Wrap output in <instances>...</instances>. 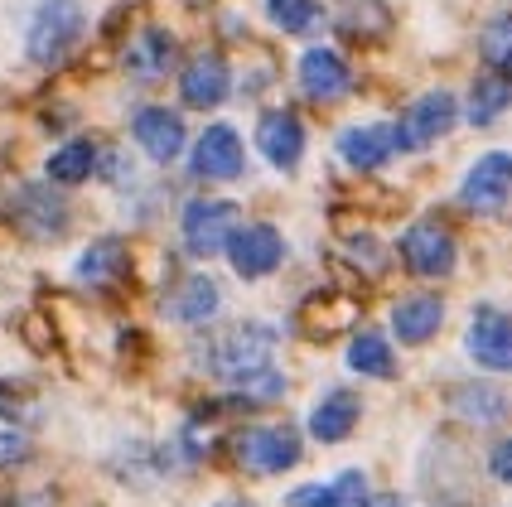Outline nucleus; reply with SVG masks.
Segmentation results:
<instances>
[{
  "instance_id": "f257e3e1",
  "label": "nucleus",
  "mask_w": 512,
  "mask_h": 507,
  "mask_svg": "<svg viewBox=\"0 0 512 507\" xmlns=\"http://www.w3.org/2000/svg\"><path fill=\"white\" fill-rule=\"evenodd\" d=\"M276 343H281V334H276L271 324H261V319H242V324H228V329H218V334L203 343L199 363L208 367L218 382H237V377H247V372L271 367Z\"/></svg>"
},
{
  "instance_id": "f03ea898",
  "label": "nucleus",
  "mask_w": 512,
  "mask_h": 507,
  "mask_svg": "<svg viewBox=\"0 0 512 507\" xmlns=\"http://www.w3.org/2000/svg\"><path fill=\"white\" fill-rule=\"evenodd\" d=\"M83 34H87L83 0H39L25 25V58L34 68H58L83 44Z\"/></svg>"
},
{
  "instance_id": "7ed1b4c3",
  "label": "nucleus",
  "mask_w": 512,
  "mask_h": 507,
  "mask_svg": "<svg viewBox=\"0 0 512 507\" xmlns=\"http://www.w3.org/2000/svg\"><path fill=\"white\" fill-rule=\"evenodd\" d=\"M305 454V440L295 425H252L232 440V459L237 469H247L256 479H276V474H290Z\"/></svg>"
},
{
  "instance_id": "20e7f679",
  "label": "nucleus",
  "mask_w": 512,
  "mask_h": 507,
  "mask_svg": "<svg viewBox=\"0 0 512 507\" xmlns=\"http://www.w3.org/2000/svg\"><path fill=\"white\" fill-rule=\"evenodd\" d=\"M237 223H242V208L232 198L199 194V198H189L184 213H179V242H184V252L194 256V261H208V256H223Z\"/></svg>"
},
{
  "instance_id": "39448f33",
  "label": "nucleus",
  "mask_w": 512,
  "mask_h": 507,
  "mask_svg": "<svg viewBox=\"0 0 512 507\" xmlns=\"http://www.w3.org/2000/svg\"><path fill=\"white\" fill-rule=\"evenodd\" d=\"M397 252H401V266L411 276H421V281H445V276H455L459 266L455 237H450V227L435 223V218H421V223L406 227Z\"/></svg>"
},
{
  "instance_id": "423d86ee",
  "label": "nucleus",
  "mask_w": 512,
  "mask_h": 507,
  "mask_svg": "<svg viewBox=\"0 0 512 507\" xmlns=\"http://www.w3.org/2000/svg\"><path fill=\"white\" fill-rule=\"evenodd\" d=\"M5 213H10V223L20 227L25 237L34 242H58L68 223H73V208H68V198L54 194L49 189V179L44 184H20L10 203H5Z\"/></svg>"
},
{
  "instance_id": "0eeeda50",
  "label": "nucleus",
  "mask_w": 512,
  "mask_h": 507,
  "mask_svg": "<svg viewBox=\"0 0 512 507\" xmlns=\"http://www.w3.org/2000/svg\"><path fill=\"white\" fill-rule=\"evenodd\" d=\"M459 121V102L455 92H445V87H430V92H421L406 112L392 121L397 126V141H401V155H411V150H426V145L445 141L450 131H455Z\"/></svg>"
},
{
  "instance_id": "6e6552de",
  "label": "nucleus",
  "mask_w": 512,
  "mask_h": 507,
  "mask_svg": "<svg viewBox=\"0 0 512 507\" xmlns=\"http://www.w3.org/2000/svg\"><path fill=\"white\" fill-rule=\"evenodd\" d=\"M189 169H194V179H203V184H232L247 169V145H242V136L232 126L213 121L189 145Z\"/></svg>"
},
{
  "instance_id": "1a4fd4ad",
  "label": "nucleus",
  "mask_w": 512,
  "mask_h": 507,
  "mask_svg": "<svg viewBox=\"0 0 512 507\" xmlns=\"http://www.w3.org/2000/svg\"><path fill=\"white\" fill-rule=\"evenodd\" d=\"M508 189H512V155L508 150H484L459 179V203L469 213H479V218H493V213H503Z\"/></svg>"
},
{
  "instance_id": "9d476101",
  "label": "nucleus",
  "mask_w": 512,
  "mask_h": 507,
  "mask_svg": "<svg viewBox=\"0 0 512 507\" xmlns=\"http://www.w3.org/2000/svg\"><path fill=\"white\" fill-rule=\"evenodd\" d=\"M223 256L232 261V271L242 281H266L285 261V237H281V227H271V223H237Z\"/></svg>"
},
{
  "instance_id": "9b49d317",
  "label": "nucleus",
  "mask_w": 512,
  "mask_h": 507,
  "mask_svg": "<svg viewBox=\"0 0 512 507\" xmlns=\"http://www.w3.org/2000/svg\"><path fill=\"white\" fill-rule=\"evenodd\" d=\"M131 136L145 150V160H155V165H174L184 155V145H189L184 116L174 107H141L131 116Z\"/></svg>"
},
{
  "instance_id": "f8f14e48",
  "label": "nucleus",
  "mask_w": 512,
  "mask_h": 507,
  "mask_svg": "<svg viewBox=\"0 0 512 507\" xmlns=\"http://www.w3.org/2000/svg\"><path fill=\"white\" fill-rule=\"evenodd\" d=\"M256 150H261V160L276 174H295L300 160H305V126H300V116L285 112V107L266 112L256 121Z\"/></svg>"
},
{
  "instance_id": "ddd939ff",
  "label": "nucleus",
  "mask_w": 512,
  "mask_h": 507,
  "mask_svg": "<svg viewBox=\"0 0 512 507\" xmlns=\"http://www.w3.org/2000/svg\"><path fill=\"white\" fill-rule=\"evenodd\" d=\"M464 353L474 358L488 372H508L512 367V329H508V314L498 305H479L469 329H464Z\"/></svg>"
},
{
  "instance_id": "4468645a",
  "label": "nucleus",
  "mask_w": 512,
  "mask_h": 507,
  "mask_svg": "<svg viewBox=\"0 0 512 507\" xmlns=\"http://www.w3.org/2000/svg\"><path fill=\"white\" fill-rule=\"evenodd\" d=\"M232 92V68L223 54H194L184 63V73H179V97H184V107H194V112H213V107H223Z\"/></svg>"
},
{
  "instance_id": "2eb2a0df",
  "label": "nucleus",
  "mask_w": 512,
  "mask_h": 507,
  "mask_svg": "<svg viewBox=\"0 0 512 507\" xmlns=\"http://www.w3.org/2000/svg\"><path fill=\"white\" fill-rule=\"evenodd\" d=\"M339 160L348 169H382L387 160L401 155V141H397V126L392 121H368V126H348L339 131Z\"/></svg>"
},
{
  "instance_id": "dca6fc26",
  "label": "nucleus",
  "mask_w": 512,
  "mask_h": 507,
  "mask_svg": "<svg viewBox=\"0 0 512 507\" xmlns=\"http://www.w3.org/2000/svg\"><path fill=\"white\" fill-rule=\"evenodd\" d=\"M295 73H300L305 97H310V102H319V107L343 102V97L353 92V68H348V63H343L334 49H305Z\"/></svg>"
},
{
  "instance_id": "f3484780",
  "label": "nucleus",
  "mask_w": 512,
  "mask_h": 507,
  "mask_svg": "<svg viewBox=\"0 0 512 507\" xmlns=\"http://www.w3.org/2000/svg\"><path fill=\"white\" fill-rule=\"evenodd\" d=\"M174 54H179V44H174L170 29L150 25V29H141V34L126 44V54H121V73H126L131 83H160V78L174 68Z\"/></svg>"
},
{
  "instance_id": "a211bd4d",
  "label": "nucleus",
  "mask_w": 512,
  "mask_h": 507,
  "mask_svg": "<svg viewBox=\"0 0 512 507\" xmlns=\"http://www.w3.org/2000/svg\"><path fill=\"white\" fill-rule=\"evenodd\" d=\"M363 421V396L353 387H334L310 406V435L319 445H343Z\"/></svg>"
},
{
  "instance_id": "6ab92c4d",
  "label": "nucleus",
  "mask_w": 512,
  "mask_h": 507,
  "mask_svg": "<svg viewBox=\"0 0 512 507\" xmlns=\"http://www.w3.org/2000/svg\"><path fill=\"white\" fill-rule=\"evenodd\" d=\"M218 310H223V285L208 271L184 276L165 295V319H174V324H208V319H218Z\"/></svg>"
},
{
  "instance_id": "aec40b11",
  "label": "nucleus",
  "mask_w": 512,
  "mask_h": 507,
  "mask_svg": "<svg viewBox=\"0 0 512 507\" xmlns=\"http://www.w3.org/2000/svg\"><path fill=\"white\" fill-rule=\"evenodd\" d=\"M445 329V300L440 295H401L392 305V338L406 348H421Z\"/></svg>"
},
{
  "instance_id": "412c9836",
  "label": "nucleus",
  "mask_w": 512,
  "mask_h": 507,
  "mask_svg": "<svg viewBox=\"0 0 512 507\" xmlns=\"http://www.w3.org/2000/svg\"><path fill=\"white\" fill-rule=\"evenodd\" d=\"M126 266H131V252H126L121 237H92L83 252H78V261H73V276H78V285H87V290H102V285L121 281Z\"/></svg>"
},
{
  "instance_id": "4be33fe9",
  "label": "nucleus",
  "mask_w": 512,
  "mask_h": 507,
  "mask_svg": "<svg viewBox=\"0 0 512 507\" xmlns=\"http://www.w3.org/2000/svg\"><path fill=\"white\" fill-rule=\"evenodd\" d=\"M343 363H348V372H358V377H397V348L387 343V334L363 329V334L348 338Z\"/></svg>"
},
{
  "instance_id": "5701e85b",
  "label": "nucleus",
  "mask_w": 512,
  "mask_h": 507,
  "mask_svg": "<svg viewBox=\"0 0 512 507\" xmlns=\"http://www.w3.org/2000/svg\"><path fill=\"white\" fill-rule=\"evenodd\" d=\"M97 174V145L87 141V136H78V141H63L44 160V179L49 184H87Z\"/></svg>"
},
{
  "instance_id": "b1692460",
  "label": "nucleus",
  "mask_w": 512,
  "mask_h": 507,
  "mask_svg": "<svg viewBox=\"0 0 512 507\" xmlns=\"http://www.w3.org/2000/svg\"><path fill=\"white\" fill-rule=\"evenodd\" d=\"M450 406H455L464 421H474V425H503V416H508V396H503V387H493V382H469V387H455Z\"/></svg>"
},
{
  "instance_id": "393cba45",
  "label": "nucleus",
  "mask_w": 512,
  "mask_h": 507,
  "mask_svg": "<svg viewBox=\"0 0 512 507\" xmlns=\"http://www.w3.org/2000/svg\"><path fill=\"white\" fill-rule=\"evenodd\" d=\"M508 112V78H503V68H488L484 78H474L469 87V126H498V116Z\"/></svg>"
},
{
  "instance_id": "a878e982",
  "label": "nucleus",
  "mask_w": 512,
  "mask_h": 507,
  "mask_svg": "<svg viewBox=\"0 0 512 507\" xmlns=\"http://www.w3.org/2000/svg\"><path fill=\"white\" fill-rule=\"evenodd\" d=\"M228 387H232V401H242V406H271V401L285 396V372L261 367V372H247V377H237Z\"/></svg>"
},
{
  "instance_id": "bb28decb",
  "label": "nucleus",
  "mask_w": 512,
  "mask_h": 507,
  "mask_svg": "<svg viewBox=\"0 0 512 507\" xmlns=\"http://www.w3.org/2000/svg\"><path fill=\"white\" fill-rule=\"evenodd\" d=\"M319 15V0H266V20L281 34H310Z\"/></svg>"
},
{
  "instance_id": "cd10ccee",
  "label": "nucleus",
  "mask_w": 512,
  "mask_h": 507,
  "mask_svg": "<svg viewBox=\"0 0 512 507\" xmlns=\"http://www.w3.org/2000/svg\"><path fill=\"white\" fill-rule=\"evenodd\" d=\"M324 488H329V507H368V498H372L363 469H343L339 479H329Z\"/></svg>"
},
{
  "instance_id": "c85d7f7f",
  "label": "nucleus",
  "mask_w": 512,
  "mask_h": 507,
  "mask_svg": "<svg viewBox=\"0 0 512 507\" xmlns=\"http://www.w3.org/2000/svg\"><path fill=\"white\" fill-rule=\"evenodd\" d=\"M512 25L508 15H493L484 25V39H479V54L488 58V68H508V54H512Z\"/></svg>"
},
{
  "instance_id": "c756f323",
  "label": "nucleus",
  "mask_w": 512,
  "mask_h": 507,
  "mask_svg": "<svg viewBox=\"0 0 512 507\" xmlns=\"http://www.w3.org/2000/svg\"><path fill=\"white\" fill-rule=\"evenodd\" d=\"M29 454H34V440H29L25 430L0 425V474H5V469H20V464H29Z\"/></svg>"
},
{
  "instance_id": "7c9ffc66",
  "label": "nucleus",
  "mask_w": 512,
  "mask_h": 507,
  "mask_svg": "<svg viewBox=\"0 0 512 507\" xmlns=\"http://www.w3.org/2000/svg\"><path fill=\"white\" fill-rule=\"evenodd\" d=\"M285 507H329V488L324 483H300L285 493Z\"/></svg>"
},
{
  "instance_id": "2f4dec72",
  "label": "nucleus",
  "mask_w": 512,
  "mask_h": 507,
  "mask_svg": "<svg viewBox=\"0 0 512 507\" xmlns=\"http://www.w3.org/2000/svg\"><path fill=\"white\" fill-rule=\"evenodd\" d=\"M488 474H493L498 483H508V474H512V445L508 440L493 445V454H488Z\"/></svg>"
},
{
  "instance_id": "473e14b6",
  "label": "nucleus",
  "mask_w": 512,
  "mask_h": 507,
  "mask_svg": "<svg viewBox=\"0 0 512 507\" xmlns=\"http://www.w3.org/2000/svg\"><path fill=\"white\" fill-rule=\"evenodd\" d=\"M368 507H406V498H397V493H377V498H368Z\"/></svg>"
},
{
  "instance_id": "72a5a7b5",
  "label": "nucleus",
  "mask_w": 512,
  "mask_h": 507,
  "mask_svg": "<svg viewBox=\"0 0 512 507\" xmlns=\"http://www.w3.org/2000/svg\"><path fill=\"white\" fill-rule=\"evenodd\" d=\"M213 507H256V503H247V498H223V503H213Z\"/></svg>"
},
{
  "instance_id": "f704fd0d",
  "label": "nucleus",
  "mask_w": 512,
  "mask_h": 507,
  "mask_svg": "<svg viewBox=\"0 0 512 507\" xmlns=\"http://www.w3.org/2000/svg\"><path fill=\"white\" fill-rule=\"evenodd\" d=\"M10 507H39V503H34V498H20V503H10Z\"/></svg>"
}]
</instances>
